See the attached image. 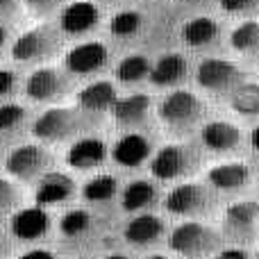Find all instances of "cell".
Returning a JSON list of instances; mask_svg holds the SVG:
<instances>
[{
	"instance_id": "1",
	"label": "cell",
	"mask_w": 259,
	"mask_h": 259,
	"mask_svg": "<svg viewBox=\"0 0 259 259\" xmlns=\"http://www.w3.org/2000/svg\"><path fill=\"white\" fill-rule=\"evenodd\" d=\"M168 248L184 259H202L219 248V234L198 221H184L170 232Z\"/></svg>"
},
{
	"instance_id": "2",
	"label": "cell",
	"mask_w": 259,
	"mask_h": 259,
	"mask_svg": "<svg viewBox=\"0 0 259 259\" xmlns=\"http://www.w3.org/2000/svg\"><path fill=\"white\" fill-rule=\"evenodd\" d=\"M202 103L191 94V91H173L168 94L159 105V118L166 127L170 130H184L191 127L200 118Z\"/></svg>"
},
{
	"instance_id": "3",
	"label": "cell",
	"mask_w": 259,
	"mask_h": 259,
	"mask_svg": "<svg viewBox=\"0 0 259 259\" xmlns=\"http://www.w3.org/2000/svg\"><path fill=\"white\" fill-rule=\"evenodd\" d=\"M50 164L48 152L41 146L34 143H25V146H16L5 159V170L16 180H34L46 173Z\"/></svg>"
},
{
	"instance_id": "4",
	"label": "cell",
	"mask_w": 259,
	"mask_h": 259,
	"mask_svg": "<svg viewBox=\"0 0 259 259\" xmlns=\"http://www.w3.org/2000/svg\"><path fill=\"white\" fill-rule=\"evenodd\" d=\"M259 221V202L255 200H239L225 209L223 216V232L234 241H248L252 237L255 223Z\"/></svg>"
},
{
	"instance_id": "5",
	"label": "cell",
	"mask_w": 259,
	"mask_h": 259,
	"mask_svg": "<svg viewBox=\"0 0 259 259\" xmlns=\"http://www.w3.org/2000/svg\"><path fill=\"white\" fill-rule=\"evenodd\" d=\"M77 127L75 112L66 107H53L46 109L32 125V134L39 141H62V139L71 137L73 130Z\"/></svg>"
},
{
	"instance_id": "6",
	"label": "cell",
	"mask_w": 259,
	"mask_h": 259,
	"mask_svg": "<svg viewBox=\"0 0 259 259\" xmlns=\"http://www.w3.org/2000/svg\"><path fill=\"white\" fill-rule=\"evenodd\" d=\"M241 77V71L232 62L221 57H209L198 64L196 82L207 91H228Z\"/></svg>"
},
{
	"instance_id": "7",
	"label": "cell",
	"mask_w": 259,
	"mask_h": 259,
	"mask_svg": "<svg viewBox=\"0 0 259 259\" xmlns=\"http://www.w3.org/2000/svg\"><path fill=\"white\" fill-rule=\"evenodd\" d=\"M57 46V36L48 27H34L21 34L12 46V57L16 62H36L48 57Z\"/></svg>"
},
{
	"instance_id": "8",
	"label": "cell",
	"mask_w": 259,
	"mask_h": 259,
	"mask_svg": "<svg viewBox=\"0 0 259 259\" xmlns=\"http://www.w3.org/2000/svg\"><path fill=\"white\" fill-rule=\"evenodd\" d=\"M9 230L21 241H36L50 230V216L44 207H21L9 216Z\"/></svg>"
},
{
	"instance_id": "9",
	"label": "cell",
	"mask_w": 259,
	"mask_h": 259,
	"mask_svg": "<svg viewBox=\"0 0 259 259\" xmlns=\"http://www.w3.org/2000/svg\"><path fill=\"white\" fill-rule=\"evenodd\" d=\"M166 211L175 216H191L207 207V191L196 182H184L173 187L164 198Z\"/></svg>"
},
{
	"instance_id": "10",
	"label": "cell",
	"mask_w": 259,
	"mask_h": 259,
	"mask_svg": "<svg viewBox=\"0 0 259 259\" xmlns=\"http://www.w3.org/2000/svg\"><path fill=\"white\" fill-rule=\"evenodd\" d=\"M107 48L100 41H87V44L73 46L71 50L64 57V64L71 73L75 75H89V73H96L107 64Z\"/></svg>"
},
{
	"instance_id": "11",
	"label": "cell",
	"mask_w": 259,
	"mask_h": 259,
	"mask_svg": "<svg viewBox=\"0 0 259 259\" xmlns=\"http://www.w3.org/2000/svg\"><path fill=\"white\" fill-rule=\"evenodd\" d=\"M100 21V12L94 3L89 0H77L62 9L59 14V27L66 34H84V32L94 30Z\"/></svg>"
},
{
	"instance_id": "12",
	"label": "cell",
	"mask_w": 259,
	"mask_h": 259,
	"mask_svg": "<svg viewBox=\"0 0 259 259\" xmlns=\"http://www.w3.org/2000/svg\"><path fill=\"white\" fill-rule=\"evenodd\" d=\"M189 168V152L182 146H168L159 148L155 152V157L150 159V173L157 180H175L182 173H187Z\"/></svg>"
},
{
	"instance_id": "13",
	"label": "cell",
	"mask_w": 259,
	"mask_h": 259,
	"mask_svg": "<svg viewBox=\"0 0 259 259\" xmlns=\"http://www.w3.org/2000/svg\"><path fill=\"white\" fill-rule=\"evenodd\" d=\"M75 193V182L66 173H44L34 189V200L39 207L64 202Z\"/></svg>"
},
{
	"instance_id": "14",
	"label": "cell",
	"mask_w": 259,
	"mask_h": 259,
	"mask_svg": "<svg viewBox=\"0 0 259 259\" xmlns=\"http://www.w3.org/2000/svg\"><path fill=\"white\" fill-rule=\"evenodd\" d=\"M107 157V146L103 139L96 137H82L77 141H73V146L66 152V161L71 168L77 170H89L100 166Z\"/></svg>"
},
{
	"instance_id": "15",
	"label": "cell",
	"mask_w": 259,
	"mask_h": 259,
	"mask_svg": "<svg viewBox=\"0 0 259 259\" xmlns=\"http://www.w3.org/2000/svg\"><path fill=\"white\" fill-rule=\"evenodd\" d=\"M64 91V77L57 68H36V71L30 73L25 82V94L30 100H36V103H46V100L57 98Z\"/></svg>"
},
{
	"instance_id": "16",
	"label": "cell",
	"mask_w": 259,
	"mask_h": 259,
	"mask_svg": "<svg viewBox=\"0 0 259 259\" xmlns=\"http://www.w3.org/2000/svg\"><path fill=\"white\" fill-rule=\"evenodd\" d=\"M250 180V168L241 161H228V164H216L207 170V182L221 191H237L246 187Z\"/></svg>"
},
{
	"instance_id": "17",
	"label": "cell",
	"mask_w": 259,
	"mask_h": 259,
	"mask_svg": "<svg viewBox=\"0 0 259 259\" xmlns=\"http://www.w3.org/2000/svg\"><path fill=\"white\" fill-rule=\"evenodd\" d=\"M150 155V141L141 134H125L116 141L112 148V157L116 164L127 166V168H137Z\"/></svg>"
},
{
	"instance_id": "18",
	"label": "cell",
	"mask_w": 259,
	"mask_h": 259,
	"mask_svg": "<svg viewBox=\"0 0 259 259\" xmlns=\"http://www.w3.org/2000/svg\"><path fill=\"white\" fill-rule=\"evenodd\" d=\"M202 143L214 152H230L241 146V130L228 121H211L202 127Z\"/></svg>"
},
{
	"instance_id": "19",
	"label": "cell",
	"mask_w": 259,
	"mask_h": 259,
	"mask_svg": "<svg viewBox=\"0 0 259 259\" xmlns=\"http://www.w3.org/2000/svg\"><path fill=\"white\" fill-rule=\"evenodd\" d=\"M118 100L116 96V87L112 82H91L84 89L77 94V105L84 112H107L114 107V103Z\"/></svg>"
},
{
	"instance_id": "20",
	"label": "cell",
	"mask_w": 259,
	"mask_h": 259,
	"mask_svg": "<svg viewBox=\"0 0 259 259\" xmlns=\"http://www.w3.org/2000/svg\"><path fill=\"white\" fill-rule=\"evenodd\" d=\"M164 234V221L155 214H139L125 225V241L132 246L155 243Z\"/></svg>"
},
{
	"instance_id": "21",
	"label": "cell",
	"mask_w": 259,
	"mask_h": 259,
	"mask_svg": "<svg viewBox=\"0 0 259 259\" xmlns=\"http://www.w3.org/2000/svg\"><path fill=\"white\" fill-rule=\"evenodd\" d=\"M187 75V59L178 53L161 55L150 68V82L155 87H175Z\"/></svg>"
},
{
	"instance_id": "22",
	"label": "cell",
	"mask_w": 259,
	"mask_h": 259,
	"mask_svg": "<svg viewBox=\"0 0 259 259\" xmlns=\"http://www.w3.org/2000/svg\"><path fill=\"white\" fill-rule=\"evenodd\" d=\"M150 112V96L132 94L125 98H118L112 107V114L118 125H139Z\"/></svg>"
},
{
	"instance_id": "23",
	"label": "cell",
	"mask_w": 259,
	"mask_h": 259,
	"mask_svg": "<svg viewBox=\"0 0 259 259\" xmlns=\"http://www.w3.org/2000/svg\"><path fill=\"white\" fill-rule=\"evenodd\" d=\"M216 36H219V25H216L214 18H207V16L191 18V21L184 23V27H182V41L189 48L207 46V44H211Z\"/></svg>"
},
{
	"instance_id": "24",
	"label": "cell",
	"mask_w": 259,
	"mask_h": 259,
	"mask_svg": "<svg viewBox=\"0 0 259 259\" xmlns=\"http://www.w3.org/2000/svg\"><path fill=\"white\" fill-rule=\"evenodd\" d=\"M155 202V187L148 180H134L123 189L121 205L125 211H141Z\"/></svg>"
},
{
	"instance_id": "25",
	"label": "cell",
	"mask_w": 259,
	"mask_h": 259,
	"mask_svg": "<svg viewBox=\"0 0 259 259\" xmlns=\"http://www.w3.org/2000/svg\"><path fill=\"white\" fill-rule=\"evenodd\" d=\"M150 62L143 55H127L118 62L116 66V80H121L123 84H137L143 77L150 75Z\"/></svg>"
},
{
	"instance_id": "26",
	"label": "cell",
	"mask_w": 259,
	"mask_h": 259,
	"mask_svg": "<svg viewBox=\"0 0 259 259\" xmlns=\"http://www.w3.org/2000/svg\"><path fill=\"white\" fill-rule=\"evenodd\" d=\"M116 189H118L116 178L103 173V175H94L91 180H87L84 187H82V196L89 202H105L116 196Z\"/></svg>"
},
{
	"instance_id": "27",
	"label": "cell",
	"mask_w": 259,
	"mask_h": 259,
	"mask_svg": "<svg viewBox=\"0 0 259 259\" xmlns=\"http://www.w3.org/2000/svg\"><path fill=\"white\" fill-rule=\"evenodd\" d=\"M230 44L239 53H259V21H246L237 25L230 34Z\"/></svg>"
},
{
	"instance_id": "28",
	"label": "cell",
	"mask_w": 259,
	"mask_h": 259,
	"mask_svg": "<svg viewBox=\"0 0 259 259\" xmlns=\"http://www.w3.org/2000/svg\"><path fill=\"white\" fill-rule=\"evenodd\" d=\"M230 105L241 116H259V84H241L234 89Z\"/></svg>"
},
{
	"instance_id": "29",
	"label": "cell",
	"mask_w": 259,
	"mask_h": 259,
	"mask_svg": "<svg viewBox=\"0 0 259 259\" xmlns=\"http://www.w3.org/2000/svg\"><path fill=\"white\" fill-rule=\"evenodd\" d=\"M91 228V216L84 209H68L59 221V230L64 237H80Z\"/></svg>"
},
{
	"instance_id": "30",
	"label": "cell",
	"mask_w": 259,
	"mask_h": 259,
	"mask_svg": "<svg viewBox=\"0 0 259 259\" xmlns=\"http://www.w3.org/2000/svg\"><path fill=\"white\" fill-rule=\"evenodd\" d=\"M141 27V14L134 12V9H127V12H118L116 16L109 23V30L116 36H132L139 32Z\"/></svg>"
},
{
	"instance_id": "31",
	"label": "cell",
	"mask_w": 259,
	"mask_h": 259,
	"mask_svg": "<svg viewBox=\"0 0 259 259\" xmlns=\"http://www.w3.org/2000/svg\"><path fill=\"white\" fill-rule=\"evenodd\" d=\"M18 189L12 180L0 178V221L9 219L18 207Z\"/></svg>"
},
{
	"instance_id": "32",
	"label": "cell",
	"mask_w": 259,
	"mask_h": 259,
	"mask_svg": "<svg viewBox=\"0 0 259 259\" xmlns=\"http://www.w3.org/2000/svg\"><path fill=\"white\" fill-rule=\"evenodd\" d=\"M25 118V109L16 103H7L0 105V130L7 132V130H14L18 123Z\"/></svg>"
},
{
	"instance_id": "33",
	"label": "cell",
	"mask_w": 259,
	"mask_h": 259,
	"mask_svg": "<svg viewBox=\"0 0 259 259\" xmlns=\"http://www.w3.org/2000/svg\"><path fill=\"white\" fill-rule=\"evenodd\" d=\"M219 3L228 14H243L259 7V0H219Z\"/></svg>"
},
{
	"instance_id": "34",
	"label": "cell",
	"mask_w": 259,
	"mask_h": 259,
	"mask_svg": "<svg viewBox=\"0 0 259 259\" xmlns=\"http://www.w3.org/2000/svg\"><path fill=\"white\" fill-rule=\"evenodd\" d=\"M23 5H25L32 14H36V16H46V14H50L57 5H62V0H23Z\"/></svg>"
},
{
	"instance_id": "35",
	"label": "cell",
	"mask_w": 259,
	"mask_h": 259,
	"mask_svg": "<svg viewBox=\"0 0 259 259\" xmlns=\"http://www.w3.org/2000/svg\"><path fill=\"white\" fill-rule=\"evenodd\" d=\"M16 84V75L7 68H0V96H7Z\"/></svg>"
},
{
	"instance_id": "36",
	"label": "cell",
	"mask_w": 259,
	"mask_h": 259,
	"mask_svg": "<svg viewBox=\"0 0 259 259\" xmlns=\"http://www.w3.org/2000/svg\"><path fill=\"white\" fill-rule=\"evenodd\" d=\"M214 259H248V252L243 248H225L216 252Z\"/></svg>"
},
{
	"instance_id": "37",
	"label": "cell",
	"mask_w": 259,
	"mask_h": 259,
	"mask_svg": "<svg viewBox=\"0 0 259 259\" xmlns=\"http://www.w3.org/2000/svg\"><path fill=\"white\" fill-rule=\"evenodd\" d=\"M18 259H57V257H55L50 250H46V248H32V250L23 252Z\"/></svg>"
},
{
	"instance_id": "38",
	"label": "cell",
	"mask_w": 259,
	"mask_h": 259,
	"mask_svg": "<svg viewBox=\"0 0 259 259\" xmlns=\"http://www.w3.org/2000/svg\"><path fill=\"white\" fill-rule=\"evenodd\" d=\"M18 0H0V16H9V14L16 9Z\"/></svg>"
},
{
	"instance_id": "39",
	"label": "cell",
	"mask_w": 259,
	"mask_h": 259,
	"mask_svg": "<svg viewBox=\"0 0 259 259\" xmlns=\"http://www.w3.org/2000/svg\"><path fill=\"white\" fill-rule=\"evenodd\" d=\"M250 146L255 148V150H259V125L250 132Z\"/></svg>"
},
{
	"instance_id": "40",
	"label": "cell",
	"mask_w": 259,
	"mask_h": 259,
	"mask_svg": "<svg viewBox=\"0 0 259 259\" xmlns=\"http://www.w3.org/2000/svg\"><path fill=\"white\" fill-rule=\"evenodd\" d=\"M7 252H9V243H7V239L0 234V259L7 257Z\"/></svg>"
},
{
	"instance_id": "41",
	"label": "cell",
	"mask_w": 259,
	"mask_h": 259,
	"mask_svg": "<svg viewBox=\"0 0 259 259\" xmlns=\"http://www.w3.org/2000/svg\"><path fill=\"white\" fill-rule=\"evenodd\" d=\"M5 41H7V30H5L3 25H0V46H3Z\"/></svg>"
},
{
	"instance_id": "42",
	"label": "cell",
	"mask_w": 259,
	"mask_h": 259,
	"mask_svg": "<svg viewBox=\"0 0 259 259\" xmlns=\"http://www.w3.org/2000/svg\"><path fill=\"white\" fill-rule=\"evenodd\" d=\"M105 259H130L125 255H109V257H105Z\"/></svg>"
},
{
	"instance_id": "43",
	"label": "cell",
	"mask_w": 259,
	"mask_h": 259,
	"mask_svg": "<svg viewBox=\"0 0 259 259\" xmlns=\"http://www.w3.org/2000/svg\"><path fill=\"white\" fill-rule=\"evenodd\" d=\"M146 259H168L166 255H150V257H146Z\"/></svg>"
},
{
	"instance_id": "44",
	"label": "cell",
	"mask_w": 259,
	"mask_h": 259,
	"mask_svg": "<svg viewBox=\"0 0 259 259\" xmlns=\"http://www.w3.org/2000/svg\"><path fill=\"white\" fill-rule=\"evenodd\" d=\"M80 259H84V257H80Z\"/></svg>"
},
{
	"instance_id": "45",
	"label": "cell",
	"mask_w": 259,
	"mask_h": 259,
	"mask_svg": "<svg viewBox=\"0 0 259 259\" xmlns=\"http://www.w3.org/2000/svg\"><path fill=\"white\" fill-rule=\"evenodd\" d=\"M257 259H259V255H257Z\"/></svg>"
}]
</instances>
